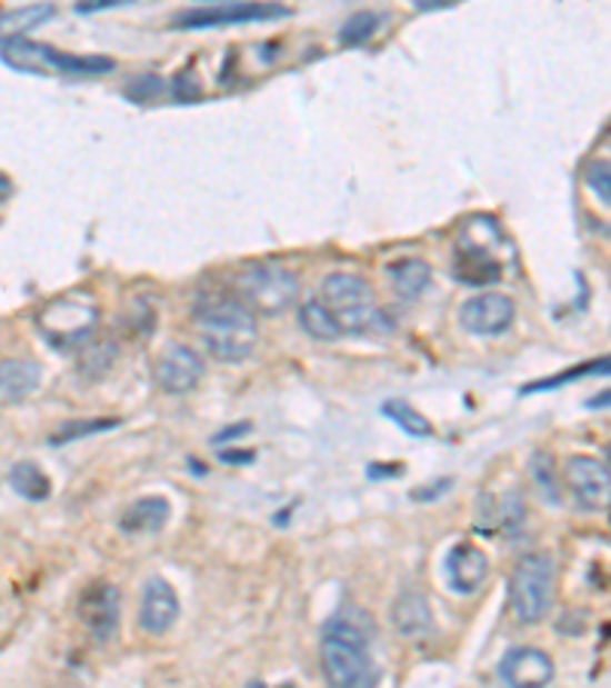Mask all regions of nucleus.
Instances as JSON below:
<instances>
[{"instance_id":"nucleus-37","label":"nucleus","mask_w":611,"mask_h":688,"mask_svg":"<svg viewBox=\"0 0 611 688\" xmlns=\"http://www.w3.org/2000/svg\"><path fill=\"white\" fill-rule=\"evenodd\" d=\"M447 7H450L447 0H431V3H422V0H419V3H415V10H447Z\"/></svg>"},{"instance_id":"nucleus-17","label":"nucleus","mask_w":611,"mask_h":688,"mask_svg":"<svg viewBox=\"0 0 611 688\" xmlns=\"http://www.w3.org/2000/svg\"><path fill=\"white\" fill-rule=\"evenodd\" d=\"M43 380L40 365L28 361V358H12V361H0V407L22 405L28 395L34 392Z\"/></svg>"},{"instance_id":"nucleus-15","label":"nucleus","mask_w":611,"mask_h":688,"mask_svg":"<svg viewBox=\"0 0 611 688\" xmlns=\"http://www.w3.org/2000/svg\"><path fill=\"white\" fill-rule=\"evenodd\" d=\"M501 679L508 688H548L553 682V661L548 651L535 646H523L504 655L501 661Z\"/></svg>"},{"instance_id":"nucleus-7","label":"nucleus","mask_w":611,"mask_h":688,"mask_svg":"<svg viewBox=\"0 0 611 688\" xmlns=\"http://www.w3.org/2000/svg\"><path fill=\"white\" fill-rule=\"evenodd\" d=\"M553 602V560L548 554H525L513 566L511 612L520 625H538Z\"/></svg>"},{"instance_id":"nucleus-12","label":"nucleus","mask_w":611,"mask_h":688,"mask_svg":"<svg viewBox=\"0 0 611 688\" xmlns=\"http://www.w3.org/2000/svg\"><path fill=\"white\" fill-rule=\"evenodd\" d=\"M565 483L584 508H593V511L609 508L611 475L609 466L597 456H569L565 459Z\"/></svg>"},{"instance_id":"nucleus-9","label":"nucleus","mask_w":611,"mask_h":688,"mask_svg":"<svg viewBox=\"0 0 611 688\" xmlns=\"http://www.w3.org/2000/svg\"><path fill=\"white\" fill-rule=\"evenodd\" d=\"M284 16H291V10H284L279 3H248V0H239V3H202V7H190V10L174 16V28L206 31V28L267 22V19H284Z\"/></svg>"},{"instance_id":"nucleus-14","label":"nucleus","mask_w":611,"mask_h":688,"mask_svg":"<svg viewBox=\"0 0 611 688\" xmlns=\"http://www.w3.org/2000/svg\"><path fill=\"white\" fill-rule=\"evenodd\" d=\"M120 590L113 588V585H104V581L86 588L83 597H80V621H83L86 630H89L98 642H108V639L117 637V630H120Z\"/></svg>"},{"instance_id":"nucleus-11","label":"nucleus","mask_w":611,"mask_h":688,"mask_svg":"<svg viewBox=\"0 0 611 688\" xmlns=\"http://www.w3.org/2000/svg\"><path fill=\"white\" fill-rule=\"evenodd\" d=\"M202 377H206L202 356L181 343L166 346V352L157 358V368H153V380L166 395L193 392L196 386L202 382Z\"/></svg>"},{"instance_id":"nucleus-10","label":"nucleus","mask_w":611,"mask_h":688,"mask_svg":"<svg viewBox=\"0 0 611 688\" xmlns=\"http://www.w3.org/2000/svg\"><path fill=\"white\" fill-rule=\"evenodd\" d=\"M517 319V303L501 291H483L468 297L459 309V325L474 337H499Z\"/></svg>"},{"instance_id":"nucleus-21","label":"nucleus","mask_w":611,"mask_h":688,"mask_svg":"<svg viewBox=\"0 0 611 688\" xmlns=\"http://www.w3.org/2000/svg\"><path fill=\"white\" fill-rule=\"evenodd\" d=\"M56 16L52 3H31V7H19V10H7L0 13V40L10 43V40H22V34L40 28L47 19Z\"/></svg>"},{"instance_id":"nucleus-34","label":"nucleus","mask_w":611,"mask_h":688,"mask_svg":"<svg viewBox=\"0 0 611 688\" xmlns=\"http://www.w3.org/2000/svg\"><path fill=\"white\" fill-rule=\"evenodd\" d=\"M122 0H92V3H77V13H96V10H110L120 7Z\"/></svg>"},{"instance_id":"nucleus-39","label":"nucleus","mask_w":611,"mask_h":688,"mask_svg":"<svg viewBox=\"0 0 611 688\" xmlns=\"http://www.w3.org/2000/svg\"><path fill=\"white\" fill-rule=\"evenodd\" d=\"M248 688H269V686H263V682H251ZM276 688H293V686H291V682H284V686H276Z\"/></svg>"},{"instance_id":"nucleus-27","label":"nucleus","mask_w":611,"mask_h":688,"mask_svg":"<svg viewBox=\"0 0 611 688\" xmlns=\"http://www.w3.org/2000/svg\"><path fill=\"white\" fill-rule=\"evenodd\" d=\"M529 475H532V483H535V490L541 492V499L550 505H560L562 496H560V480H557V471H553V459H550L548 453H532V459H529Z\"/></svg>"},{"instance_id":"nucleus-30","label":"nucleus","mask_w":611,"mask_h":688,"mask_svg":"<svg viewBox=\"0 0 611 688\" xmlns=\"http://www.w3.org/2000/svg\"><path fill=\"white\" fill-rule=\"evenodd\" d=\"M584 185L590 187V193L602 202V206H609L611 202V178H609V160H593L590 166L584 169Z\"/></svg>"},{"instance_id":"nucleus-33","label":"nucleus","mask_w":611,"mask_h":688,"mask_svg":"<svg viewBox=\"0 0 611 688\" xmlns=\"http://www.w3.org/2000/svg\"><path fill=\"white\" fill-rule=\"evenodd\" d=\"M450 487H452V480L443 478V480H438L434 487H419V490H413V499H415V502H425V499H440V496H443V490H450Z\"/></svg>"},{"instance_id":"nucleus-23","label":"nucleus","mask_w":611,"mask_h":688,"mask_svg":"<svg viewBox=\"0 0 611 688\" xmlns=\"http://www.w3.org/2000/svg\"><path fill=\"white\" fill-rule=\"evenodd\" d=\"M300 328L312 340H321V343H330V340H340L342 337L340 321L321 300H306L303 307H300Z\"/></svg>"},{"instance_id":"nucleus-13","label":"nucleus","mask_w":611,"mask_h":688,"mask_svg":"<svg viewBox=\"0 0 611 688\" xmlns=\"http://www.w3.org/2000/svg\"><path fill=\"white\" fill-rule=\"evenodd\" d=\"M181 615V600L178 590L171 588L166 578H147L144 590H141V606H138V625L150 637H162L169 634L171 627L178 625Z\"/></svg>"},{"instance_id":"nucleus-19","label":"nucleus","mask_w":611,"mask_h":688,"mask_svg":"<svg viewBox=\"0 0 611 688\" xmlns=\"http://www.w3.org/2000/svg\"><path fill=\"white\" fill-rule=\"evenodd\" d=\"M391 621H394L401 637H425L428 630L434 627V615H431V602H428L425 594H419V590L401 594L391 606Z\"/></svg>"},{"instance_id":"nucleus-22","label":"nucleus","mask_w":611,"mask_h":688,"mask_svg":"<svg viewBox=\"0 0 611 688\" xmlns=\"http://www.w3.org/2000/svg\"><path fill=\"white\" fill-rule=\"evenodd\" d=\"M7 480H10L12 492H19L28 502H43L52 496V480L47 478V471L37 462H16Z\"/></svg>"},{"instance_id":"nucleus-18","label":"nucleus","mask_w":611,"mask_h":688,"mask_svg":"<svg viewBox=\"0 0 611 688\" xmlns=\"http://www.w3.org/2000/svg\"><path fill=\"white\" fill-rule=\"evenodd\" d=\"M171 505L166 496H144L132 502L120 517V529L129 536H150L169 524Z\"/></svg>"},{"instance_id":"nucleus-28","label":"nucleus","mask_w":611,"mask_h":688,"mask_svg":"<svg viewBox=\"0 0 611 688\" xmlns=\"http://www.w3.org/2000/svg\"><path fill=\"white\" fill-rule=\"evenodd\" d=\"M379 26H382V16L373 13V10H358V13L342 22L340 43L342 47H361V43H367L377 34Z\"/></svg>"},{"instance_id":"nucleus-24","label":"nucleus","mask_w":611,"mask_h":688,"mask_svg":"<svg viewBox=\"0 0 611 688\" xmlns=\"http://www.w3.org/2000/svg\"><path fill=\"white\" fill-rule=\"evenodd\" d=\"M117 356H120V349H117L113 340H96V343L89 340L83 346V352H80V373H83L86 380H101V377L110 373Z\"/></svg>"},{"instance_id":"nucleus-3","label":"nucleus","mask_w":611,"mask_h":688,"mask_svg":"<svg viewBox=\"0 0 611 688\" xmlns=\"http://www.w3.org/2000/svg\"><path fill=\"white\" fill-rule=\"evenodd\" d=\"M501 246L504 236L495 218L477 215L468 218L455 239V260L452 276L462 285H492L499 282L504 263H501Z\"/></svg>"},{"instance_id":"nucleus-29","label":"nucleus","mask_w":611,"mask_h":688,"mask_svg":"<svg viewBox=\"0 0 611 688\" xmlns=\"http://www.w3.org/2000/svg\"><path fill=\"white\" fill-rule=\"evenodd\" d=\"M590 373H609V358H599V361H590V365H581V368H569L562 377H553V380H538L532 386H523V395L541 392V389H557L562 382L581 380V377H590Z\"/></svg>"},{"instance_id":"nucleus-32","label":"nucleus","mask_w":611,"mask_h":688,"mask_svg":"<svg viewBox=\"0 0 611 688\" xmlns=\"http://www.w3.org/2000/svg\"><path fill=\"white\" fill-rule=\"evenodd\" d=\"M171 92H174V99L178 101H196L202 96V87H199V80L193 77V68H187V71H181V74L174 77Z\"/></svg>"},{"instance_id":"nucleus-38","label":"nucleus","mask_w":611,"mask_h":688,"mask_svg":"<svg viewBox=\"0 0 611 688\" xmlns=\"http://www.w3.org/2000/svg\"><path fill=\"white\" fill-rule=\"evenodd\" d=\"M223 462H251V453H220Z\"/></svg>"},{"instance_id":"nucleus-26","label":"nucleus","mask_w":611,"mask_h":688,"mask_svg":"<svg viewBox=\"0 0 611 688\" xmlns=\"http://www.w3.org/2000/svg\"><path fill=\"white\" fill-rule=\"evenodd\" d=\"M382 413L398 426V429H403L407 435H413V438H431V422H428L419 410H415L413 405H407V401H401V398H391V401H385L382 405Z\"/></svg>"},{"instance_id":"nucleus-6","label":"nucleus","mask_w":611,"mask_h":688,"mask_svg":"<svg viewBox=\"0 0 611 688\" xmlns=\"http://www.w3.org/2000/svg\"><path fill=\"white\" fill-rule=\"evenodd\" d=\"M0 59L16 68V71H24V74H47V71H61L68 77H96L108 74L117 68L113 59H104V56H68V52H59L47 47V43H34V40H10L0 47Z\"/></svg>"},{"instance_id":"nucleus-2","label":"nucleus","mask_w":611,"mask_h":688,"mask_svg":"<svg viewBox=\"0 0 611 688\" xmlns=\"http://www.w3.org/2000/svg\"><path fill=\"white\" fill-rule=\"evenodd\" d=\"M321 667L330 688H377L379 667L367 651V630L340 612L321 642Z\"/></svg>"},{"instance_id":"nucleus-20","label":"nucleus","mask_w":611,"mask_h":688,"mask_svg":"<svg viewBox=\"0 0 611 688\" xmlns=\"http://www.w3.org/2000/svg\"><path fill=\"white\" fill-rule=\"evenodd\" d=\"M385 272H389L391 288H394L401 297H407V300L419 297L428 285H431V267H428L422 258L394 260V263L385 267Z\"/></svg>"},{"instance_id":"nucleus-4","label":"nucleus","mask_w":611,"mask_h":688,"mask_svg":"<svg viewBox=\"0 0 611 688\" xmlns=\"http://www.w3.org/2000/svg\"><path fill=\"white\" fill-rule=\"evenodd\" d=\"M321 303L337 316L342 333H367L382 328V309L373 300V288L364 276L354 272H330L328 279L321 282Z\"/></svg>"},{"instance_id":"nucleus-16","label":"nucleus","mask_w":611,"mask_h":688,"mask_svg":"<svg viewBox=\"0 0 611 688\" xmlns=\"http://www.w3.org/2000/svg\"><path fill=\"white\" fill-rule=\"evenodd\" d=\"M447 578H450V588L455 594H462V597L480 590L489 578L487 551L471 545V541H459L447 557Z\"/></svg>"},{"instance_id":"nucleus-1","label":"nucleus","mask_w":611,"mask_h":688,"mask_svg":"<svg viewBox=\"0 0 611 688\" xmlns=\"http://www.w3.org/2000/svg\"><path fill=\"white\" fill-rule=\"evenodd\" d=\"M196 328L208 356L223 365H242L257 349V316L230 295H211L196 307Z\"/></svg>"},{"instance_id":"nucleus-31","label":"nucleus","mask_w":611,"mask_h":688,"mask_svg":"<svg viewBox=\"0 0 611 688\" xmlns=\"http://www.w3.org/2000/svg\"><path fill=\"white\" fill-rule=\"evenodd\" d=\"M159 92H162V83H159V77H153V74L138 77L134 83L126 87V96H129L132 101H150V99H157Z\"/></svg>"},{"instance_id":"nucleus-35","label":"nucleus","mask_w":611,"mask_h":688,"mask_svg":"<svg viewBox=\"0 0 611 688\" xmlns=\"http://www.w3.org/2000/svg\"><path fill=\"white\" fill-rule=\"evenodd\" d=\"M248 431H251V422H242V426H236V429H223L218 435V438H214V443H227L232 438V441H236V438H242V435H248Z\"/></svg>"},{"instance_id":"nucleus-5","label":"nucleus","mask_w":611,"mask_h":688,"mask_svg":"<svg viewBox=\"0 0 611 688\" xmlns=\"http://www.w3.org/2000/svg\"><path fill=\"white\" fill-rule=\"evenodd\" d=\"M236 300L254 316H279L300 297V282L279 263H251L232 279Z\"/></svg>"},{"instance_id":"nucleus-8","label":"nucleus","mask_w":611,"mask_h":688,"mask_svg":"<svg viewBox=\"0 0 611 688\" xmlns=\"http://www.w3.org/2000/svg\"><path fill=\"white\" fill-rule=\"evenodd\" d=\"M98 328V309L89 300L61 297L40 312V331L52 349H83Z\"/></svg>"},{"instance_id":"nucleus-25","label":"nucleus","mask_w":611,"mask_h":688,"mask_svg":"<svg viewBox=\"0 0 611 688\" xmlns=\"http://www.w3.org/2000/svg\"><path fill=\"white\" fill-rule=\"evenodd\" d=\"M120 426V419L110 417H96V419H68L61 422L59 429L49 435V443L52 447H64V443L80 441V438H89V435H101V431H110Z\"/></svg>"},{"instance_id":"nucleus-36","label":"nucleus","mask_w":611,"mask_h":688,"mask_svg":"<svg viewBox=\"0 0 611 688\" xmlns=\"http://www.w3.org/2000/svg\"><path fill=\"white\" fill-rule=\"evenodd\" d=\"M10 193H12V181L7 178V175L0 172V206H3L7 199H10Z\"/></svg>"}]
</instances>
